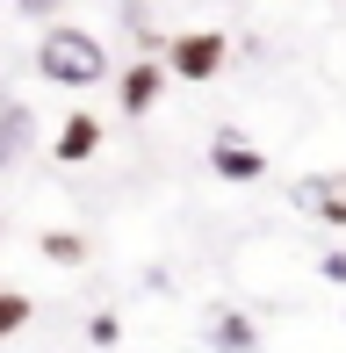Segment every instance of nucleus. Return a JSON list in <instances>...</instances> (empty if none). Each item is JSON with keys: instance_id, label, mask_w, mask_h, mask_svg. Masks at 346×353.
<instances>
[{"instance_id": "obj_1", "label": "nucleus", "mask_w": 346, "mask_h": 353, "mask_svg": "<svg viewBox=\"0 0 346 353\" xmlns=\"http://www.w3.org/2000/svg\"><path fill=\"white\" fill-rule=\"evenodd\" d=\"M37 72L51 87H101L108 79V43L80 22H51L37 37Z\"/></svg>"}, {"instance_id": "obj_2", "label": "nucleus", "mask_w": 346, "mask_h": 353, "mask_svg": "<svg viewBox=\"0 0 346 353\" xmlns=\"http://www.w3.org/2000/svg\"><path fill=\"white\" fill-rule=\"evenodd\" d=\"M224 58H231L224 29H173V43H166V72H173V87H210V79L224 72Z\"/></svg>"}, {"instance_id": "obj_3", "label": "nucleus", "mask_w": 346, "mask_h": 353, "mask_svg": "<svg viewBox=\"0 0 346 353\" xmlns=\"http://www.w3.org/2000/svg\"><path fill=\"white\" fill-rule=\"evenodd\" d=\"M166 87H173L166 58H137V65H123V79H116V108L123 116H152Z\"/></svg>"}, {"instance_id": "obj_4", "label": "nucleus", "mask_w": 346, "mask_h": 353, "mask_svg": "<svg viewBox=\"0 0 346 353\" xmlns=\"http://www.w3.org/2000/svg\"><path fill=\"white\" fill-rule=\"evenodd\" d=\"M210 173L216 181H267V152L253 137H238V130H216V144H210Z\"/></svg>"}, {"instance_id": "obj_5", "label": "nucleus", "mask_w": 346, "mask_h": 353, "mask_svg": "<svg viewBox=\"0 0 346 353\" xmlns=\"http://www.w3.org/2000/svg\"><path fill=\"white\" fill-rule=\"evenodd\" d=\"M29 152H37V108L22 94H0V173H14Z\"/></svg>"}, {"instance_id": "obj_6", "label": "nucleus", "mask_w": 346, "mask_h": 353, "mask_svg": "<svg viewBox=\"0 0 346 353\" xmlns=\"http://www.w3.org/2000/svg\"><path fill=\"white\" fill-rule=\"evenodd\" d=\"M101 116H87V108H72V116L65 123H58V137H51V159H58V166H87V159L94 152H101Z\"/></svg>"}, {"instance_id": "obj_7", "label": "nucleus", "mask_w": 346, "mask_h": 353, "mask_svg": "<svg viewBox=\"0 0 346 353\" xmlns=\"http://www.w3.org/2000/svg\"><path fill=\"white\" fill-rule=\"evenodd\" d=\"M289 195H296V210H310V216H325V223H339V231H346V188L332 181V173H303Z\"/></svg>"}, {"instance_id": "obj_8", "label": "nucleus", "mask_w": 346, "mask_h": 353, "mask_svg": "<svg viewBox=\"0 0 346 353\" xmlns=\"http://www.w3.org/2000/svg\"><path fill=\"white\" fill-rule=\"evenodd\" d=\"M210 346L216 353H260V325L245 310H216L210 317Z\"/></svg>"}, {"instance_id": "obj_9", "label": "nucleus", "mask_w": 346, "mask_h": 353, "mask_svg": "<svg viewBox=\"0 0 346 353\" xmlns=\"http://www.w3.org/2000/svg\"><path fill=\"white\" fill-rule=\"evenodd\" d=\"M37 252H43L51 267H87V238H80V231H65V223H58V231H43V238H37Z\"/></svg>"}, {"instance_id": "obj_10", "label": "nucleus", "mask_w": 346, "mask_h": 353, "mask_svg": "<svg viewBox=\"0 0 346 353\" xmlns=\"http://www.w3.org/2000/svg\"><path fill=\"white\" fill-rule=\"evenodd\" d=\"M29 317H37V303H29L22 288H0V339H14V332L29 325Z\"/></svg>"}, {"instance_id": "obj_11", "label": "nucleus", "mask_w": 346, "mask_h": 353, "mask_svg": "<svg viewBox=\"0 0 346 353\" xmlns=\"http://www.w3.org/2000/svg\"><path fill=\"white\" fill-rule=\"evenodd\" d=\"M14 8H22L29 22H43V29H51V22H65V0H14Z\"/></svg>"}, {"instance_id": "obj_12", "label": "nucleus", "mask_w": 346, "mask_h": 353, "mask_svg": "<svg viewBox=\"0 0 346 353\" xmlns=\"http://www.w3.org/2000/svg\"><path fill=\"white\" fill-rule=\"evenodd\" d=\"M87 339H94V346H116V339H123V317H108V310H101V317L87 325Z\"/></svg>"}, {"instance_id": "obj_13", "label": "nucleus", "mask_w": 346, "mask_h": 353, "mask_svg": "<svg viewBox=\"0 0 346 353\" xmlns=\"http://www.w3.org/2000/svg\"><path fill=\"white\" fill-rule=\"evenodd\" d=\"M318 274L332 281V288H346V252H325V260H318Z\"/></svg>"}, {"instance_id": "obj_14", "label": "nucleus", "mask_w": 346, "mask_h": 353, "mask_svg": "<svg viewBox=\"0 0 346 353\" xmlns=\"http://www.w3.org/2000/svg\"><path fill=\"white\" fill-rule=\"evenodd\" d=\"M0 238H8V216H0Z\"/></svg>"}]
</instances>
